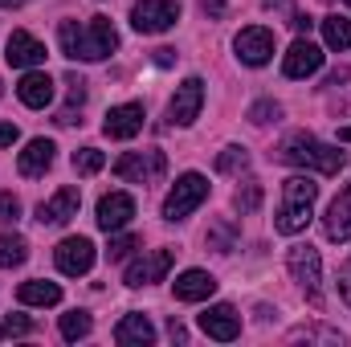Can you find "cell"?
Returning <instances> with one entry per match:
<instances>
[{
	"label": "cell",
	"mask_w": 351,
	"mask_h": 347,
	"mask_svg": "<svg viewBox=\"0 0 351 347\" xmlns=\"http://www.w3.org/2000/svg\"><path fill=\"white\" fill-rule=\"evenodd\" d=\"M274 160L290 164V168H315V172H323V176H335L343 168V152L331 147V143H323V139H315V135H306V131L286 135L274 147Z\"/></svg>",
	"instance_id": "obj_1"
},
{
	"label": "cell",
	"mask_w": 351,
	"mask_h": 347,
	"mask_svg": "<svg viewBox=\"0 0 351 347\" xmlns=\"http://www.w3.org/2000/svg\"><path fill=\"white\" fill-rule=\"evenodd\" d=\"M315 200H319V184L311 176H290L282 184V208L274 217V229L286 233V237L302 233L311 225V217H315Z\"/></svg>",
	"instance_id": "obj_2"
},
{
	"label": "cell",
	"mask_w": 351,
	"mask_h": 347,
	"mask_svg": "<svg viewBox=\"0 0 351 347\" xmlns=\"http://www.w3.org/2000/svg\"><path fill=\"white\" fill-rule=\"evenodd\" d=\"M208 200V180L200 172H184L176 180V188L168 192V200H164V221H184L188 213H196L200 204Z\"/></svg>",
	"instance_id": "obj_3"
},
{
	"label": "cell",
	"mask_w": 351,
	"mask_h": 347,
	"mask_svg": "<svg viewBox=\"0 0 351 347\" xmlns=\"http://www.w3.org/2000/svg\"><path fill=\"white\" fill-rule=\"evenodd\" d=\"M286 265H290V278L306 290V298L315 307H323V294H319V286H323V258H319V250L315 246H294L286 254Z\"/></svg>",
	"instance_id": "obj_4"
},
{
	"label": "cell",
	"mask_w": 351,
	"mask_h": 347,
	"mask_svg": "<svg viewBox=\"0 0 351 347\" xmlns=\"http://www.w3.org/2000/svg\"><path fill=\"white\" fill-rule=\"evenodd\" d=\"M168 172V156L164 152H127L114 160V176L127 180V184H156L160 176Z\"/></svg>",
	"instance_id": "obj_5"
},
{
	"label": "cell",
	"mask_w": 351,
	"mask_h": 347,
	"mask_svg": "<svg viewBox=\"0 0 351 347\" xmlns=\"http://www.w3.org/2000/svg\"><path fill=\"white\" fill-rule=\"evenodd\" d=\"M176 21H180L176 0H135L131 4V25L139 33H168Z\"/></svg>",
	"instance_id": "obj_6"
},
{
	"label": "cell",
	"mask_w": 351,
	"mask_h": 347,
	"mask_svg": "<svg viewBox=\"0 0 351 347\" xmlns=\"http://www.w3.org/2000/svg\"><path fill=\"white\" fill-rule=\"evenodd\" d=\"M200 106H204V82L200 78H184L176 86L172 102H168V119L176 127H192L200 119Z\"/></svg>",
	"instance_id": "obj_7"
},
{
	"label": "cell",
	"mask_w": 351,
	"mask_h": 347,
	"mask_svg": "<svg viewBox=\"0 0 351 347\" xmlns=\"http://www.w3.org/2000/svg\"><path fill=\"white\" fill-rule=\"evenodd\" d=\"M119 49V33L110 25V16H94L86 29H82V45H78V58L82 62H102L106 53Z\"/></svg>",
	"instance_id": "obj_8"
},
{
	"label": "cell",
	"mask_w": 351,
	"mask_h": 347,
	"mask_svg": "<svg viewBox=\"0 0 351 347\" xmlns=\"http://www.w3.org/2000/svg\"><path fill=\"white\" fill-rule=\"evenodd\" d=\"M274 29H265V25H250V29H241L237 33V41H233V49H237V58L245 62V66H265L269 58H274Z\"/></svg>",
	"instance_id": "obj_9"
},
{
	"label": "cell",
	"mask_w": 351,
	"mask_h": 347,
	"mask_svg": "<svg viewBox=\"0 0 351 347\" xmlns=\"http://www.w3.org/2000/svg\"><path fill=\"white\" fill-rule=\"evenodd\" d=\"M172 261H176V254L172 250H156V254H143V258H135L131 265H127V286H152V282H164L168 278V270H172Z\"/></svg>",
	"instance_id": "obj_10"
},
{
	"label": "cell",
	"mask_w": 351,
	"mask_h": 347,
	"mask_svg": "<svg viewBox=\"0 0 351 347\" xmlns=\"http://www.w3.org/2000/svg\"><path fill=\"white\" fill-rule=\"evenodd\" d=\"M323 70V49L315 45V41H306V37H298L290 49H286V58H282V74L286 78H311V74H319Z\"/></svg>",
	"instance_id": "obj_11"
},
{
	"label": "cell",
	"mask_w": 351,
	"mask_h": 347,
	"mask_svg": "<svg viewBox=\"0 0 351 347\" xmlns=\"http://www.w3.org/2000/svg\"><path fill=\"white\" fill-rule=\"evenodd\" d=\"M200 331H204L208 339H217V344H233V339L241 335V315H237L229 302H217V307H208V311L200 315Z\"/></svg>",
	"instance_id": "obj_12"
},
{
	"label": "cell",
	"mask_w": 351,
	"mask_h": 347,
	"mask_svg": "<svg viewBox=\"0 0 351 347\" xmlns=\"http://www.w3.org/2000/svg\"><path fill=\"white\" fill-rule=\"evenodd\" d=\"M143 102H123V106H110L106 119H102V131L110 139H135L143 131Z\"/></svg>",
	"instance_id": "obj_13"
},
{
	"label": "cell",
	"mask_w": 351,
	"mask_h": 347,
	"mask_svg": "<svg viewBox=\"0 0 351 347\" xmlns=\"http://www.w3.org/2000/svg\"><path fill=\"white\" fill-rule=\"evenodd\" d=\"M131 217H135V200L127 196V192H106L102 200H98V229L102 233H119V229H127L131 225Z\"/></svg>",
	"instance_id": "obj_14"
},
{
	"label": "cell",
	"mask_w": 351,
	"mask_h": 347,
	"mask_svg": "<svg viewBox=\"0 0 351 347\" xmlns=\"http://www.w3.org/2000/svg\"><path fill=\"white\" fill-rule=\"evenodd\" d=\"M53 261H58V270L70 274V278L90 274V265H94V241H90V237H66V241L53 250Z\"/></svg>",
	"instance_id": "obj_15"
},
{
	"label": "cell",
	"mask_w": 351,
	"mask_h": 347,
	"mask_svg": "<svg viewBox=\"0 0 351 347\" xmlns=\"http://www.w3.org/2000/svg\"><path fill=\"white\" fill-rule=\"evenodd\" d=\"M4 62H8L12 70H33V66L45 62V45H41L33 33L16 29V33L8 37V45H4Z\"/></svg>",
	"instance_id": "obj_16"
},
{
	"label": "cell",
	"mask_w": 351,
	"mask_h": 347,
	"mask_svg": "<svg viewBox=\"0 0 351 347\" xmlns=\"http://www.w3.org/2000/svg\"><path fill=\"white\" fill-rule=\"evenodd\" d=\"M78 204H82V192L78 188H58L49 200L37 204V221L41 225H66L70 217H78Z\"/></svg>",
	"instance_id": "obj_17"
},
{
	"label": "cell",
	"mask_w": 351,
	"mask_h": 347,
	"mask_svg": "<svg viewBox=\"0 0 351 347\" xmlns=\"http://www.w3.org/2000/svg\"><path fill=\"white\" fill-rule=\"evenodd\" d=\"M172 290H176L180 302H204V298L217 294V278H213L208 270H184L172 282Z\"/></svg>",
	"instance_id": "obj_18"
},
{
	"label": "cell",
	"mask_w": 351,
	"mask_h": 347,
	"mask_svg": "<svg viewBox=\"0 0 351 347\" xmlns=\"http://www.w3.org/2000/svg\"><path fill=\"white\" fill-rule=\"evenodd\" d=\"M53 139H29V147L16 156V172L29 176V180H37V176H45L53 168Z\"/></svg>",
	"instance_id": "obj_19"
},
{
	"label": "cell",
	"mask_w": 351,
	"mask_h": 347,
	"mask_svg": "<svg viewBox=\"0 0 351 347\" xmlns=\"http://www.w3.org/2000/svg\"><path fill=\"white\" fill-rule=\"evenodd\" d=\"M323 233H327V241H351V184L331 200V208L323 217Z\"/></svg>",
	"instance_id": "obj_20"
},
{
	"label": "cell",
	"mask_w": 351,
	"mask_h": 347,
	"mask_svg": "<svg viewBox=\"0 0 351 347\" xmlns=\"http://www.w3.org/2000/svg\"><path fill=\"white\" fill-rule=\"evenodd\" d=\"M16 98H21L25 106H33V110H45V106L53 102V78L41 74V70H29V74L16 82Z\"/></svg>",
	"instance_id": "obj_21"
},
{
	"label": "cell",
	"mask_w": 351,
	"mask_h": 347,
	"mask_svg": "<svg viewBox=\"0 0 351 347\" xmlns=\"http://www.w3.org/2000/svg\"><path fill=\"white\" fill-rule=\"evenodd\" d=\"M114 344H123V347L156 344V327H152V319H147V315H123L119 327H114Z\"/></svg>",
	"instance_id": "obj_22"
},
{
	"label": "cell",
	"mask_w": 351,
	"mask_h": 347,
	"mask_svg": "<svg viewBox=\"0 0 351 347\" xmlns=\"http://www.w3.org/2000/svg\"><path fill=\"white\" fill-rule=\"evenodd\" d=\"M16 298L25 307H58L62 302V286L58 282H45V278H33V282H21L16 286Z\"/></svg>",
	"instance_id": "obj_23"
},
{
	"label": "cell",
	"mask_w": 351,
	"mask_h": 347,
	"mask_svg": "<svg viewBox=\"0 0 351 347\" xmlns=\"http://www.w3.org/2000/svg\"><path fill=\"white\" fill-rule=\"evenodd\" d=\"M323 25V41H327V49H351V21L348 16H323L319 21Z\"/></svg>",
	"instance_id": "obj_24"
},
{
	"label": "cell",
	"mask_w": 351,
	"mask_h": 347,
	"mask_svg": "<svg viewBox=\"0 0 351 347\" xmlns=\"http://www.w3.org/2000/svg\"><path fill=\"white\" fill-rule=\"evenodd\" d=\"M25 258H29L25 237H16V233H0V270H12V265H21Z\"/></svg>",
	"instance_id": "obj_25"
},
{
	"label": "cell",
	"mask_w": 351,
	"mask_h": 347,
	"mask_svg": "<svg viewBox=\"0 0 351 347\" xmlns=\"http://www.w3.org/2000/svg\"><path fill=\"white\" fill-rule=\"evenodd\" d=\"M66 86H70V106L58 115V123H62V127H70V123H82V119H74V106H82V102H86V78H78V74H66Z\"/></svg>",
	"instance_id": "obj_26"
},
{
	"label": "cell",
	"mask_w": 351,
	"mask_h": 347,
	"mask_svg": "<svg viewBox=\"0 0 351 347\" xmlns=\"http://www.w3.org/2000/svg\"><path fill=\"white\" fill-rule=\"evenodd\" d=\"M204 241H208V250L229 254V250H233V241H237V225H233V221H217V225L204 233Z\"/></svg>",
	"instance_id": "obj_27"
},
{
	"label": "cell",
	"mask_w": 351,
	"mask_h": 347,
	"mask_svg": "<svg viewBox=\"0 0 351 347\" xmlns=\"http://www.w3.org/2000/svg\"><path fill=\"white\" fill-rule=\"evenodd\" d=\"M90 327H94V323H90L86 311H70V315H62V339H70V344L86 339Z\"/></svg>",
	"instance_id": "obj_28"
},
{
	"label": "cell",
	"mask_w": 351,
	"mask_h": 347,
	"mask_svg": "<svg viewBox=\"0 0 351 347\" xmlns=\"http://www.w3.org/2000/svg\"><path fill=\"white\" fill-rule=\"evenodd\" d=\"M250 168V152L245 147H225L221 156H217V172L233 176V172H245Z\"/></svg>",
	"instance_id": "obj_29"
},
{
	"label": "cell",
	"mask_w": 351,
	"mask_h": 347,
	"mask_svg": "<svg viewBox=\"0 0 351 347\" xmlns=\"http://www.w3.org/2000/svg\"><path fill=\"white\" fill-rule=\"evenodd\" d=\"M106 168V156L98 152V147H82V152H74V172L78 176H94Z\"/></svg>",
	"instance_id": "obj_30"
},
{
	"label": "cell",
	"mask_w": 351,
	"mask_h": 347,
	"mask_svg": "<svg viewBox=\"0 0 351 347\" xmlns=\"http://www.w3.org/2000/svg\"><path fill=\"white\" fill-rule=\"evenodd\" d=\"M58 41H62V53H66V58H78L82 25H78V21H62V25H58Z\"/></svg>",
	"instance_id": "obj_31"
},
{
	"label": "cell",
	"mask_w": 351,
	"mask_h": 347,
	"mask_svg": "<svg viewBox=\"0 0 351 347\" xmlns=\"http://www.w3.org/2000/svg\"><path fill=\"white\" fill-rule=\"evenodd\" d=\"M233 204H237V213H258V208H262V184H258V180L241 184L237 196H233Z\"/></svg>",
	"instance_id": "obj_32"
},
{
	"label": "cell",
	"mask_w": 351,
	"mask_h": 347,
	"mask_svg": "<svg viewBox=\"0 0 351 347\" xmlns=\"http://www.w3.org/2000/svg\"><path fill=\"white\" fill-rule=\"evenodd\" d=\"M131 250H139V237H135V233H119V237H110L106 258H110V261H123V258H131Z\"/></svg>",
	"instance_id": "obj_33"
},
{
	"label": "cell",
	"mask_w": 351,
	"mask_h": 347,
	"mask_svg": "<svg viewBox=\"0 0 351 347\" xmlns=\"http://www.w3.org/2000/svg\"><path fill=\"white\" fill-rule=\"evenodd\" d=\"M290 339H319V344H343V335H339V331H331V327H294V331H290Z\"/></svg>",
	"instance_id": "obj_34"
},
{
	"label": "cell",
	"mask_w": 351,
	"mask_h": 347,
	"mask_svg": "<svg viewBox=\"0 0 351 347\" xmlns=\"http://www.w3.org/2000/svg\"><path fill=\"white\" fill-rule=\"evenodd\" d=\"M274 119H282V106H278V102L265 98V102H254V106H250V123L265 127V123H274Z\"/></svg>",
	"instance_id": "obj_35"
},
{
	"label": "cell",
	"mask_w": 351,
	"mask_h": 347,
	"mask_svg": "<svg viewBox=\"0 0 351 347\" xmlns=\"http://www.w3.org/2000/svg\"><path fill=\"white\" fill-rule=\"evenodd\" d=\"M33 331V319H25V315H8L4 323H0V339H8V335H29Z\"/></svg>",
	"instance_id": "obj_36"
},
{
	"label": "cell",
	"mask_w": 351,
	"mask_h": 347,
	"mask_svg": "<svg viewBox=\"0 0 351 347\" xmlns=\"http://www.w3.org/2000/svg\"><path fill=\"white\" fill-rule=\"evenodd\" d=\"M21 217V200L12 192H0V221H16Z\"/></svg>",
	"instance_id": "obj_37"
},
{
	"label": "cell",
	"mask_w": 351,
	"mask_h": 347,
	"mask_svg": "<svg viewBox=\"0 0 351 347\" xmlns=\"http://www.w3.org/2000/svg\"><path fill=\"white\" fill-rule=\"evenodd\" d=\"M339 298L351 307V261L343 265V274H339Z\"/></svg>",
	"instance_id": "obj_38"
},
{
	"label": "cell",
	"mask_w": 351,
	"mask_h": 347,
	"mask_svg": "<svg viewBox=\"0 0 351 347\" xmlns=\"http://www.w3.org/2000/svg\"><path fill=\"white\" fill-rule=\"evenodd\" d=\"M16 139H21V131H16L12 123H0V147H12Z\"/></svg>",
	"instance_id": "obj_39"
},
{
	"label": "cell",
	"mask_w": 351,
	"mask_h": 347,
	"mask_svg": "<svg viewBox=\"0 0 351 347\" xmlns=\"http://www.w3.org/2000/svg\"><path fill=\"white\" fill-rule=\"evenodd\" d=\"M200 8H204V16H225V0H200Z\"/></svg>",
	"instance_id": "obj_40"
},
{
	"label": "cell",
	"mask_w": 351,
	"mask_h": 347,
	"mask_svg": "<svg viewBox=\"0 0 351 347\" xmlns=\"http://www.w3.org/2000/svg\"><path fill=\"white\" fill-rule=\"evenodd\" d=\"M351 78V70L348 66H339V70H331V74H327V86H339V82H348Z\"/></svg>",
	"instance_id": "obj_41"
},
{
	"label": "cell",
	"mask_w": 351,
	"mask_h": 347,
	"mask_svg": "<svg viewBox=\"0 0 351 347\" xmlns=\"http://www.w3.org/2000/svg\"><path fill=\"white\" fill-rule=\"evenodd\" d=\"M168 335H172V344H184V339H188V331H184V327H180V323H168Z\"/></svg>",
	"instance_id": "obj_42"
},
{
	"label": "cell",
	"mask_w": 351,
	"mask_h": 347,
	"mask_svg": "<svg viewBox=\"0 0 351 347\" xmlns=\"http://www.w3.org/2000/svg\"><path fill=\"white\" fill-rule=\"evenodd\" d=\"M176 62V49H156V66H172Z\"/></svg>",
	"instance_id": "obj_43"
},
{
	"label": "cell",
	"mask_w": 351,
	"mask_h": 347,
	"mask_svg": "<svg viewBox=\"0 0 351 347\" xmlns=\"http://www.w3.org/2000/svg\"><path fill=\"white\" fill-rule=\"evenodd\" d=\"M311 25H315V21H311V16H302V12H298V16H294V29H298V37H302V33H311Z\"/></svg>",
	"instance_id": "obj_44"
},
{
	"label": "cell",
	"mask_w": 351,
	"mask_h": 347,
	"mask_svg": "<svg viewBox=\"0 0 351 347\" xmlns=\"http://www.w3.org/2000/svg\"><path fill=\"white\" fill-rule=\"evenodd\" d=\"M25 0H0V8H21Z\"/></svg>",
	"instance_id": "obj_45"
},
{
	"label": "cell",
	"mask_w": 351,
	"mask_h": 347,
	"mask_svg": "<svg viewBox=\"0 0 351 347\" xmlns=\"http://www.w3.org/2000/svg\"><path fill=\"white\" fill-rule=\"evenodd\" d=\"M339 139H343V143H351V127H343V131H339Z\"/></svg>",
	"instance_id": "obj_46"
},
{
	"label": "cell",
	"mask_w": 351,
	"mask_h": 347,
	"mask_svg": "<svg viewBox=\"0 0 351 347\" xmlns=\"http://www.w3.org/2000/svg\"><path fill=\"white\" fill-rule=\"evenodd\" d=\"M0 94H4V90H0Z\"/></svg>",
	"instance_id": "obj_47"
},
{
	"label": "cell",
	"mask_w": 351,
	"mask_h": 347,
	"mask_svg": "<svg viewBox=\"0 0 351 347\" xmlns=\"http://www.w3.org/2000/svg\"><path fill=\"white\" fill-rule=\"evenodd\" d=\"M348 4H351V0H348Z\"/></svg>",
	"instance_id": "obj_48"
}]
</instances>
